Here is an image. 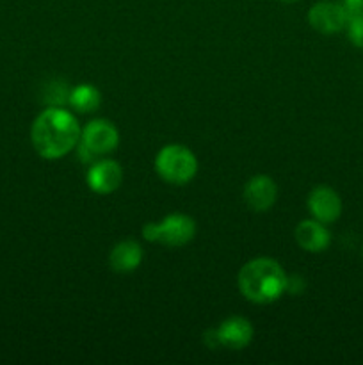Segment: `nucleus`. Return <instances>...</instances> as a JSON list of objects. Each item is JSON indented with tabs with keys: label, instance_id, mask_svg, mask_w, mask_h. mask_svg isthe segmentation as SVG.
<instances>
[{
	"label": "nucleus",
	"instance_id": "nucleus-8",
	"mask_svg": "<svg viewBox=\"0 0 363 365\" xmlns=\"http://www.w3.org/2000/svg\"><path fill=\"white\" fill-rule=\"evenodd\" d=\"M85 180H88L89 189L96 195H110L120 189L121 182H123V168L112 159H102L91 164L88 175H85Z\"/></svg>",
	"mask_w": 363,
	"mask_h": 365
},
{
	"label": "nucleus",
	"instance_id": "nucleus-9",
	"mask_svg": "<svg viewBox=\"0 0 363 365\" xmlns=\"http://www.w3.org/2000/svg\"><path fill=\"white\" fill-rule=\"evenodd\" d=\"M244 202L255 212H267L278 200V185L267 175H255L244 187Z\"/></svg>",
	"mask_w": 363,
	"mask_h": 365
},
{
	"label": "nucleus",
	"instance_id": "nucleus-7",
	"mask_svg": "<svg viewBox=\"0 0 363 365\" xmlns=\"http://www.w3.org/2000/svg\"><path fill=\"white\" fill-rule=\"evenodd\" d=\"M306 203L313 220L324 225L335 223L342 216V198L330 185H317L312 189Z\"/></svg>",
	"mask_w": 363,
	"mask_h": 365
},
{
	"label": "nucleus",
	"instance_id": "nucleus-6",
	"mask_svg": "<svg viewBox=\"0 0 363 365\" xmlns=\"http://www.w3.org/2000/svg\"><path fill=\"white\" fill-rule=\"evenodd\" d=\"M347 18L349 11L345 9L344 2L333 0H320L308 11V24L320 34H337L344 31Z\"/></svg>",
	"mask_w": 363,
	"mask_h": 365
},
{
	"label": "nucleus",
	"instance_id": "nucleus-13",
	"mask_svg": "<svg viewBox=\"0 0 363 365\" xmlns=\"http://www.w3.org/2000/svg\"><path fill=\"white\" fill-rule=\"evenodd\" d=\"M68 103L78 113H93L102 103V95L91 84H78L68 93Z\"/></svg>",
	"mask_w": 363,
	"mask_h": 365
},
{
	"label": "nucleus",
	"instance_id": "nucleus-3",
	"mask_svg": "<svg viewBox=\"0 0 363 365\" xmlns=\"http://www.w3.org/2000/svg\"><path fill=\"white\" fill-rule=\"evenodd\" d=\"M155 171L171 185H185L198 173V159L184 145H166L155 157Z\"/></svg>",
	"mask_w": 363,
	"mask_h": 365
},
{
	"label": "nucleus",
	"instance_id": "nucleus-11",
	"mask_svg": "<svg viewBox=\"0 0 363 365\" xmlns=\"http://www.w3.org/2000/svg\"><path fill=\"white\" fill-rule=\"evenodd\" d=\"M295 241L305 252L322 253L330 248L331 234L324 223L317 220H305L295 227Z\"/></svg>",
	"mask_w": 363,
	"mask_h": 365
},
{
	"label": "nucleus",
	"instance_id": "nucleus-1",
	"mask_svg": "<svg viewBox=\"0 0 363 365\" xmlns=\"http://www.w3.org/2000/svg\"><path fill=\"white\" fill-rule=\"evenodd\" d=\"M80 134L82 127L77 118L56 106L41 110L31 127L32 146L46 160L68 155L80 143Z\"/></svg>",
	"mask_w": 363,
	"mask_h": 365
},
{
	"label": "nucleus",
	"instance_id": "nucleus-16",
	"mask_svg": "<svg viewBox=\"0 0 363 365\" xmlns=\"http://www.w3.org/2000/svg\"><path fill=\"white\" fill-rule=\"evenodd\" d=\"M344 6L349 13H363V0H344Z\"/></svg>",
	"mask_w": 363,
	"mask_h": 365
},
{
	"label": "nucleus",
	"instance_id": "nucleus-10",
	"mask_svg": "<svg viewBox=\"0 0 363 365\" xmlns=\"http://www.w3.org/2000/svg\"><path fill=\"white\" fill-rule=\"evenodd\" d=\"M253 327L246 317L242 316H231L224 319L216 330V337L219 346L228 349H244L253 341Z\"/></svg>",
	"mask_w": 363,
	"mask_h": 365
},
{
	"label": "nucleus",
	"instance_id": "nucleus-5",
	"mask_svg": "<svg viewBox=\"0 0 363 365\" xmlns=\"http://www.w3.org/2000/svg\"><path fill=\"white\" fill-rule=\"evenodd\" d=\"M117 145H120V132L112 121L100 118L89 121L82 128L80 152H84V159L109 155L117 148Z\"/></svg>",
	"mask_w": 363,
	"mask_h": 365
},
{
	"label": "nucleus",
	"instance_id": "nucleus-15",
	"mask_svg": "<svg viewBox=\"0 0 363 365\" xmlns=\"http://www.w3.org/2000/svg\"><path fill=\"white\" fill-rule=\"evenodd\" d=\"M305 280H302L299 274H294V277H287V292H292V294H301L305 291Z\"/></svg>",
	"mask_w": 363,
	"mask_h": 365
},
{
	"label": "nucleus",
	"instance_id": "nucleus-14",
	"mask_svg": "<svg viewBox=\"0 0 363 365\" xmlns=\"http://www.w3.org/2000/svg\"><path fill=\"white\" fill-rule=\"evenodd\" d=\"M345 32L352 45L363 48V13H349Z\"/></svg>",
	"mask_w": 363,
	"mask_h": 365
},
{
	"label": "nucleus",
	"instance_id": "nucleus-12",
	"mask_svg": "<svg viewBox=\"0 0 363 365\" xmlns=\"http://www.w3.org/2000/svg\"><path fill=\"white\" fill-rule=\"evenodd\" d=\"M142 262V248L134 239H123L117 242L109 255L110 269L116 273H132Z\"/></svg>",
	"mask_w": 363,
	"mask_h": 365
},
{
	"label": "nucleus",
	"instance_id": "nucleus-2",
	"mask_svg": "<svg viewBox=\"0 0 363 365\" xmlns=\"http://www.w3.org/2000/svg\"><path fill=\"white\" fill-rule=\"evenodd\" d=\"M287 277L280 262L269 257H258L241 267L237 285L241 294L256 305H267L287 292Z\"/></svg>",
	"mask_w": 363,
	"mask_h": 365
},
{
	"label": "nucleus",
	"instance_id": "nucleus-4",
	"mask_svg": "<svg viewBox=\"0 0 363 365\" xmlns=\"http://www.w3.org/2000/svg\"><path fill=\"white\" fill-rule=\"evenodd\" d=\"M196 230H198L196 221L191 216L173 212L155 223H146L142 227V237L148 242L178 248V246H185L187 242H191L194 239Z\"/></svg>",
	"mask_w": 363,
	"mask_h": 365
},
{
	"label": "nucleus",
	"instance_id": "nucleus-17",
	"mask_svg": "<svg viewBox=\"0 0 363 365\" xmlns=\"http://www.w3.org/2000/svg\"><path fill=\"white\" fill-rule=\"evenodd\" d=\"M281 2H287V4H292V2H298V0H281Z\"/></svg>",
	"mask_w": 363,
	"mask_h": 365
}]
</instances>
